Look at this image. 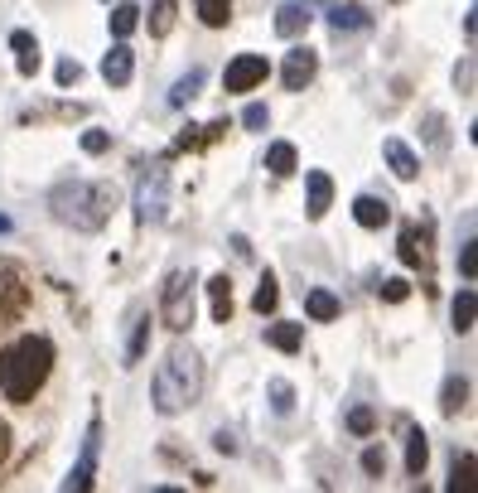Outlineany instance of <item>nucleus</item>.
<instances>
[{
  "label": "nucleus",
  "mask_w": 478,
  "mask_h": 493,
  "mask_svg": "<svg viewBox=\"0 0 478 493\" xmlns=\"http://www.w3.org/2000/svg\"><path fill=\"white\" fill-rule=\"evenodd\" d=\"M203 392V358L193 354V348L174 344L170 354H164V363L155 368V383H150V402L160 416H179L184 406L199 402Z\"/></svg>",
  "instance_id": "f257e3e1"
},
{
  "label": "nucleus",
  "mask_w": 478,
  "mask_h": 493,
  "mask_svg": "<svg viewBox=\"0 0 478 493\" xmlns=\"http://www.w3.org/2000/svg\"><path fill=\"white\" fill-rule=\"evenodd\" d=\"M49 373H53V344L44 334H24L0 354V392L10 402H30L49 383Z\"/></svg>",
  "instance_id": "f03ea898"
},
{
  "label": "nucleus",
  "mask_w": 478,
  "mask_h": 493,
  "mask_svg": "<svg viewBox=\"0 0 478 493\" xmlns=\"http://www.w3.org/2000/svg\"><path fill=\"white\" fill-rule=\"evenodd\" d=\"M49 208H53L59 223H68V228L97 232L111 218V208H117V189L111 185H88V179H68V185L53 189Z\"/></svg>",
  "instance_id": "7ed1b4c3"
},
{
  "label": "nucleus",
  "mask_w": 478,
  "mask_h": 493,
  "mask_svg": "<svg viewBox=\"0 0 478 493\" xmlns=\"http://www.w3.org/2000/svg\"><path fill=\"white\" fill-rule=\"evenodd\" d=\"M193 290H199V276L184 271V266L164 276V290H160V324H164V329L184 334L189 324H193V309H199Z\"/></svg>",
  "instance_id": "20e7f679"
},
{
  "label": "nucleus",
  "mask_w": 478,
  "mask_h": 493,
  "mask_svg": "<svg viewBox=\"0 0 478 493\" xmlns=\"http://www.w3.org/2000/svg\"><path fill=\"white\" fill-rule=\"evenodd\" d=\"M136 218L140 223H164L170 218V170L160 160L140 170V185H136Z\"/></svg>",
  "instance_id": "39448f33"
},
{
  "label": "nucleus",
  "mask_w": 478,
  "mask_h": 493,
  "mask_svg": "<svg viewBox=\"0 0 478 493\" xmlns=\"http://www.w3.org/2000/svg\"><path fill=\"white\" fill-rule=\"evenodd\" d=\"M266 73H271V68H266L261 53H237V59L228 63V73H222V88L228 92H251L257 82H266Z\"/></svg>",
  "instance_id": "423d86ee"
},
{
  "label": "nucleus",
  "mask_w": 478,
  "mask_h": 493,
  "mask_svg": "<svg viewBox=\"0 0 478 493\" xmlns=\"http://www.w3.org/2000/svg\"><path fill=\"white\" fill-rule=\"evenodd\" d=\"M314 73H319V53L309 49V44H295V49L286 53V68H280V82H286L290 92H305L309 82H314Z\"/></svg>",
  "instance_id": "0eeeda50"
},
{
  "label": "nucleus",
  "mask_w": 478,
  "mask_h": 493,
  "mask_svg": "<svg viewBox=\"0 0 478 493\" xmlns=\"http://www.w3.org/2000/svg\"><path fill=\"white\" fill-rule=\"evenodd\" d=\"M97 441H102V421H92V426H88V445H82V460L68 469L63 493H88V488H92V474H97Z\"/></svg>",
  "instance_id": "6e6552de"
},
{
  "label": "nucleus",
  "mask_w": 478,
  "mask_h": 493,
  "mask_svg": "<svg viewBox=\"0 0 478 493\" xmlns=\"http://www.w3.org/2000/svg\"><path fill=\"white\" fill-rule=\"evenodd\" d=\"M382 155H387V165H391V175L397 179H406V185H411V179L420 175V155L406 146V140H397V136H387L382 140Z\"/></svg>",
  "instance_id": "1a4fd4ad"
},
{
  "label": "nucleus",
  "mask_w": 478,
  "mask_h": 493,
  "mask_svg": "<svg viewBox=\"0 0 478 493\" xmlns=\"http://www.w3.org/2000/svg\"><path fill=\"white\" fill-rule=\"evenodd\" d=\"M131 73H136V53L117 39V44H111V53L102 59V78L111 82V88H126V82H131Z\"/></svg>",
  "instance_id": "9d476101"
},
{
  "label": "nucleus",
  "mask_w": 478,
  "mask_h": 493,
  "mask_svg": "<svg viewBox=\"0 0 478 493\" xmlns=\"http://www.w3.org/2000/svg\"><path fill=\"white\" fill-rule=\"evenodd\" d=\"M372 15L362 5H343V0H329V30L333 34H353V30H368Z\"/></svg>",
  "instance_id": "9b49d317"
},
{
  "label": "nucleus",
  "mask_w": 478,
  "mask_h": 493,
  "mask_svg": "<svg viewBox=\"0 0 478 493\" xmlns=\"http://www.w3.org/2000/svg\"><path fill=\"white\" fill-rule=\"evenodd\" d=\"M305 185H309V204H305V213L319 223V218L329 213V204H333V179H329L324 170H309V175H305Z\"/></svg>",
  "instance_id": "f8f14e48"
},
{
  "label": "nucleus",
  "mask_w": 478,
  "mask_h": 493,
  "mask_svg": "<svg viewBox=\"0 0 478 493\" xmlns=\"http://www.w3.org/2000/svg\"><path fill=\"white\" fill-rule=\"evenodd\" d=\"M309 20H314V15H309V5H305V0H286V5L276 10V34L300 39V34L309 30Z\"/></svg>",
  "instance_id": "ddd939ff"
},
{
  "label": "nucleus",
  "mask_w": 478,
  "mask_h": 493,
  "mask_svg": "<svg viewBox=\"0 0 478 493\" xmlns=\"http://www.w3.org/2000/svg\"><path fill=\"white\" fill-rule=\"evenodd\" d=\"M353 218L362 223V228H382V223H391V204L377 199V194H358V199H353Z\"/></svg>",
  "instance_id": "4468645a"
},
{
  "label": "nucleus",
  "mask_w": 478,
  "mask_h": 493,
  "mask_svg": "<svg viewBox=\"0 0 478 493\" xmlns=\"http://www.w3.org/2000/svg\"><path fill=\"white\" fill-rule=\"evenodd\" d=\"M266 344L280 348V354H295L305 344V324H266Z\"/></svg>",
  "instance_id": "2eb2a0df"
},
{
  "label": "nucleus",
  "mask_w": 478,
  "mask_h": 493,
  "mask_svg": "<svg viewBox=\"0 0 478 493\" xmlns=\"http://www.w3.org/2000/svg\"><path fill=\"white\" fill-rule=\"evenodd\" d=\"M208 300H213V319L228 324L232 319V280L228 276H213V280H208Z\"/></svg>",
  "instance_id": "dca6fc26"
},
{
  "label": "nucleus",
  "mask_w": 478,
  "mask_h": 493,
  "mask_svg": "<svg viewBox=\"0 0 478 493\" xmlns=\"http://www.w3.org/2000/svg\"><path fill=\"white\" fill-rule=\"evenodd\" d=\"M426 464H430V441H426V431H411V441H406V474L420 479Z\"/></svg>",
  "instance_id": "f3484780"
},
{
  "label": "nucleus",
  "mask_w": 478,
  "mask_h": 493,
  "mask_svg": "<svg viewBox=\"0 0 478 493\" xmlns=\"http://www.w3.org/2000/svg\"><path fill=\"white\" fill-rule=\"evenodd\" d=\"M305 315H309V319H319V324L339 319V295H329V290H309V295H305Z\"/></svg>",
  "instance_id": "a211bd4d"
},
{
  "label": "nucleus",
  "mask_w": 478,
  "mask_h": 493,
  "mask_svg": "<svg viewBox=\"0 0 478 493\" xmlns=\"http://www.w3.org/2000/svg\"><path fill=\"white\" fill-rule=\"evenodd\" d=\"M464 406H469V377H449L445 392H440V412L445 416H459Z\"/></svg>",
  "instance_id": "6ab92c4d"
},
{
  "label": "nucleus",
  "mask_w": 478,
  "mask_h": 493,
  "mask_svg": "<svg viewBox=\"0 0 478 493\" xmlns=\"http://www.w3.org/2000/svg\"><path fill=\"white\" fill-rule=\"evenodd\" d=\"M203 78H208L203 68H189V73H184V78H179L174 88H170V107H189L193 97H199V88H203Z\"/></svg>",
  "instance_id": "aec40b11"
},
{
  "label": "nucleus",
  "mask_w": 478,
  "mask_h": 493,
  "mask_svg": "<svg viewBox=\"0 0 478 493\" xmlns=\"http://www.w3.org/2000/svg\"><path fill=\"white\" fill-rule=\"evenodd\" d=\"M193 10H199V20L208 30H222L232 20V0H193Z\"/></svg>",
  "instance_id": "412c9836"
},
{
  "label": "nucleus",
  "mask_w": 478,
  "mask_h": 493,
  "mask_svg": "<svg viewBox=\"0 0 478 493\" xmlns=\"http://www.w3.org/2000/svg\"><path fill=\"white\" fill-rule=\"evenodd\" d=\"M449 315H455V329H459V334H469V329H473V315H478V295L464 286V290L455 295V309H449Z\"/></svg>",
  "instance_id": "4be33fe9"
},
{
  "label": "nucleus",
  "mask_w": 478,
  "mask_h": 493,
  "mask_svg": "<svg viewBox=\"0 0 478 493\" xmlns=\"http://www.w3.org/2000/svg\"><path fill=\"white\" fill-rule=\"evenodd\" d=\"M111 34L117 39H126V34H136V24H140V10L131 5V0H117V10H111Z\"/></svg>",
  "instance_id": "5701e85b"
},
{
  "label": "nucleus",
  "mask_w": 478,
  "mask_h": 493,
  "mask_svg": "<svg viewBox=\"0 0 478 493\" xmlns=\"http://www.w3.org/2000/svg\"><path fill=\"white\" fill-rule=\"evenodd\" d=\"M266 170L271 175H295V146L290 140H276V146L266 150Z\"/></svg>",
  "instance_id": "b1692460"
},
{
  "label": "nucleus",
  "mask_w": 478,
  "mask_h": 493,
  "mask_svg": "<svg viewBox=\"0 0 478 493\" xmlns=\"http://www.w3.org/2000/svg\"><path fill=\"white\" fill-rule=\"evenodd\" d=\"M145 344H150V315H136V329H131V344H126V368L145 358Z\"/></svg>",
  "instance_id": "393cba45"
},
{
  "label": "nucleus",
  "mask_w": 478,
  "mask_h": 493,
  "mask_svg": "<svg viewBox=\"0 0 478 493\" xmlns=\"http://www.w3.org/2000/svg\"><path fill=\"white\" fill-rule=\"evenodd\" d=\"M266 397H271V412H276V416H290V412H295V387L286 383V377H271Z\"/></svg>",
  "instance_id": "a878e982"
},
{
  "label": "nucleus",
  "mask_w": 478,
  "mask_h": 493,
  "mask_svg": "<svg viewBox=\"0 0 478 493\" xmlns=\"http://www.w3.org/2000/svg\"><path fill=\"white\" fill-rule=\"evenodd\" d=\"M174 0H155V10H150V34L160 39V34H170L174 30Z\"/></svg>",
  "instance_id": "bb28decb"
},
{
  "label": "nucleus",
  "mask_w": 478,
  "mask_h": 493,
  "mask_svg": "<svg viewBox=\"0 0 478 493\" xmlns=\"http://www.w3.org/2000/svg\"><path fill=\"white\" fill-rule=\"evenodd\" d=\"M276 300H280L276 276L266 271V276H261V286H257V295H251V309H257V315H271V309H276Z\"/></svg>",
  "instance_id": "cd10ccee"
},
{
  "label": "nucleus",
  "mask_w": 478,
  "mask_h": 493,
  "mask_svg": "<svg viewBox=\"0 0 478 493\" xmlns=\"http://www.w3.org/2000/svg\"><path fill=\"white\" fill-rule=\"evenodd\" d=\"M348 431H353V435H372L377 431V412H372V406H353V412H348Z\"/></svg>",
  "instance_id": "c85d7f7f"
},
{
  "label": "nucleus",
  "mask_w": 478,
  "mask_h": 493,
  "mask_svg": "<svg viewBox=\"0 0 478 493\" xmlns=\"http://www.w3.org/2000/svg\"><path fill=\"white\" fill-rule=\"evenodd\" d=\"M377 290H382V300L401 305L406 295H411V280H406V276H391V280H382V286H377Z\"/></svg>",
  "instance_id": "c756f323"
},
{
  "label": "nucleus",
  "mask_w": 478,
  "mask_h": 493,
  "mask_svg": "<svg viewBox=\"0 0 478 493\" xmlns=\"http://www.w3.org/2000/svg\"><path fill=\"white\" fill-rule=\"evenodd\" d=\"M473 474V455H455V469H449V488H469Z\"/></svg>",
  "instance_id": "7c9ffc66"
},
{
  "label": "nucleus",
  "mask_w": 478,
  "mask_h": 493,
  "mask_svg": "<svg viewBox=\"0 0 478 493\" xmlns=\"http://www.w3.org/2000/svg\"><path fill=\"white\" fill-rule=\"evenodd\" d=\"M82 150H88V155H107L111 150V131H97V126H92V131H82Z\"/></svg>",
  "instance_id": "2f4dec72"
},
{
  "label": "nucleus",
  "mask_w": 478,
  "mask_h": 493,
  "mask_svg": "<svg viewBox=\"0 0 478 493\" xmlns=\"http://www.w3.org/2000/svg\"><path fill=\"white\" fill-rule=\"evenodd\" d=\"M426 136H430V146H435V150H445V146H449V136H445V117H440V111H430V117H426Z\"/></svg>",
  "instance_id": "473e14b6"
},
{
  "label": "nucleus",
  "mask_w": 478,
  "mask_h": 493,
  "mask_svg": "<svg viewBox=\"0 0 478 493\" xmlns=\"http://www.w3.org/2000/svg\"><path fill=\"white\" fill-rule=\"evenodd\" d=\"M420 257H426V247H416V228L401 232V261L406 266H420Z\"/></svg>",
  "instance_id": "72a5a7b5"
},
{
  "label": "nucleus",
  "mask_w": 478,
  "mask_h": 493,
  "mask_svg": "<svg viewBox=\"0 0 478 493\" xmlns=\"http://www.w3.org/2000/svg\"><path fill=\"white\" fill-rule=\"evenodd\" d=\"M266 121H271V111H266L261 102H251V107L242 111V126H247V131H266Z\"/></svg>",
  "instance_id": "f704fd0d"
},
{
  "label": "nucleus",
  "mask_w": 478,
  "mask_h": 493,
  "mask_svg": "<svg viewBox=\"0 0 478 493\" xmlns=\"http://www.w3.org/2000/svg\"><path fill=\"white\" fill-rule=\"evenodd\" d=\"M459 276H464V280H473V276H478V251H473V242H464V247H459Z\"/></svg>",
  "instance_id": "c9c22d12"
},
{
  "label": "nucleus",
  "mask_w": 478,
  "mask_h": 493,
  "mask_svg": "<svg viewBox=\"0 0 478 493\" xmlns=\"http://www.w3.org/2000/svg\"><path fill=\"white\" fill-rule=\"evenodd\" d=\"M78 82H82V63L78 59H63L59 63V88H78Z\"/></svg>",
  "instance_id": "e433bc0d"
},
{
  "label": "nucleus",
  "mask_w": 478,
  "mask_h": 493,
  "mask_svg": "<svg viewBox=\"0 0 478 493\" xmlns=\"http://www.w3.org/2000/svg\"><path fill=\"white\" fill-rule=\"evenodd\" d=\"M362 469H368V474H382V469H387L382 445H368V450H362Z\"/></svg>",
  "instance_id": "4c0bfd02"
},
{
  "label": "nucleus",
  "mask_w": 478,
  "mask_h": 493,
  "mask_svg": "<svg viewBox=\"0 0 478 493\" xmlns=\"http://www.w3.org/2000/svg\"><path fill=\"white\" fill-rule=\"evenodd\" d=\"M20 73H24V78L39 73V49H24V53H20Z\"/></svg>",
  "instance_id": "58836bf2"
},
{
  "label": "nucleus",
  "mask_w": 478,
  "mask_h": 493,
  "mask_svg": "<svg viewBox=\"0 0 478 493\" xmlns=\"http://www.w3.org/2000/svg\"><path fill=\"white\" fill-rule=\"evenodd\" d=\"M213 445L222 450V455H237V435H232V431H218V435H213Z\"/></svg>",
  "instance_id": "ea45409f"
},
{
  "label": "nucleus",
  "mask_w": 478,
  "mask_h": 493,
  "mask_svg": "<svg viewBox=\"0 0 478 493\" xmlns=\"http://www.w3.org/2000/svg\"><path fill=\"white\" fill-rule=\"evenodd\" d=\"M5 455H10V426L0 421V464H5Z\"/></svg>",
  "instance_id": "a19ab883"
},
{
  "label": "nucleus",
  "mask_w": 478,
  "mask_h": 493,
  "mask_svg": "<svg viewBox=\"0 0 478 493\" xmlns=\"http://www.w3.org/2000/svg\"><path fill=\"white\" fill-rule=\"evenodd\" d=\"M455 78H459V88L469 92V88H473V63H464V73H455Z\"/></svg>",
  "instance_id": "79ce46f5"
},
{
  "label": "nucleus",
  "mask_w": 478,
  "mask_h": 493,
  "mask_svg": "<svg viewBox=\"0 0 478 493\" xmlns=\"http://www.w3.org/2000/svg\"><path fill=\"white\" fill-rule=\"evenodd\" d=\"M0 232H10V218L5 213H0Z\"/></svg>",
  "instance_id": "37998d69"
},
{
  "label": "nucleus",
  "mask_w": 478,
  "mask_h": 493,
  "mask_svg": "<svg viewBox=\"0 0 478 493\" xmlns=\"http://www.w3.org/2000/svg\"><path fill=\"white\" fill-rule=\"evenodd\" d=\"M305 5H309V10H314V5H329V0H305Z\"/></svg>",
  "instance_id": "c03bdc74"
}]
</instances>
